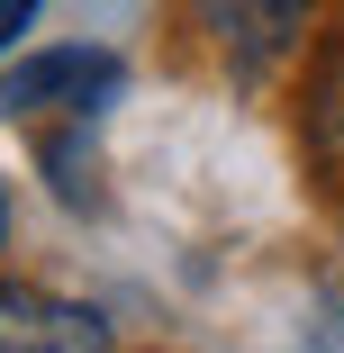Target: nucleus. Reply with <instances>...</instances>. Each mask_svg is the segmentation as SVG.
Segmentation results:
<instances>
[{
	"instance_id": "obj_1",
	"label": "nucleus",
	"mask_w": 344,
	"mask_h": 353,
	"mask_svg": "<svg viewBox=\"0 0 344 353\" xmlns=\"http://www.w3.org/2000/svg\"><path fill=\"white\" fill-rule=\"evenodd\" d=\"M118 82H127V63L109 46H45L0 73V109H82L91 118L118 100Z\"/></svg>"
},
{
	"instance_id": "obj_2",
	"label": "nucleus",
	"mask_w": 344,
	"mask_h": 353,
	"mask_svg": "<svg viewBox=\"0 0 344 353\" xmlns=\"http://www.w3.org/2000/svg\"><path fill=\"white\" fill-rule=\"evenodd\" d=\"M0 353H118V335L91 299L37 290V281H0Z\"/></svg>"
},
{
	"instance_id": "obj_3",
	"label": "nucleus",
	"mask_w": 344,
	"mask_h": 353,
	"mask_svg": "<svg viewBox=\"0 0 344 353\" xmlns=\"http://www.w3.org/2000/svg\"><path fill=\"white\" fill-rule=\"evenodd\" d=\"M199 19H209V37L227 46V63L245 82H263L272 63H290L308 19H317V0H199Z\"/></svg>"
},
{
	"instance_id": "obj_4",
	"label": "nucleus",
	"mask_w": 344,
	"mask_h": 353,
	"mask_svg": "<svg viewBox=\"0 0 344 353\" xmlns=\"http://www.w3.org/2000/svg\"><path fill=\"white\" fill-rule=\"evenodd\" d=\"M82 163H91V154H82V136H54V145H45V172H54V190L73 199V208H91V181H82Z\"/></svg>"
},
{
	"instance_id": "obj_5",
	"label": "nucleus",
	"mask_w": 344,
	"mask_h": 353,
	"mask_svg": "<svg viewBox=\"0 0 344 353\" xmlns=\"http://www.w3.org/2000/svg\"><path fill=\"white\" fill-rule=\"evenodd\" d=\"M45 0H0V46H19V28H37Z\"/></svg>"
},
{
	"instance_id": "obj_6",
	"label": "nucleus",
	"mask_w": 344,
	"mask_h": 353,
	"mask_svg": "<svg viewBox=\"0 0 344 353\" xmlns=\"http://www.w3.org/2000/svg\"><path fill=\"white\" fill-rule=\"evenodd\" d=\"M0 245H10V190H0Z\"/></svg>"
}]
</instances>
